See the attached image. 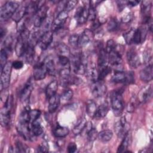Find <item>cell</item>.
<instances>
[{
	"label": "cell",
	"mask_w": 153,
	"mask_h": 153,
	"mask_svg": "<svg viewBox=\"0 0 153 153\" xmlns=\"http://www.w3.org/2000/svg\"><path fill=\"white\" fill-rule=\"evenodd\" d=\"M29 34L30 32L27 30V29L23 32L19 33L14 47L16 54L18 57H22L24 55L26 49L28 45Z\"/></svg>",
	"instance_id": "1"
},
{
	"label": "cell",
	"mask_w": 153,
	"mask_h": 153,
	"mask_svg": "<svg viewBox=\"0 0 153 153\" xmlns=\"http://www.w3.org/2000/svg\"><path fill=\"white\" fill-rule=\"evenodd\" d=\"M19 5L14 1H7L1 8L0 19L1 21H5L12 17L19 8Z\"/></svg>",
	"instance_id": "2"
},
{
	"label": "cell",
	"mask_w": 153,
	"mask_h": 153,
	"mask_svg": "<svg viewBox=\"0 0 153 153\" xmlns=\"http://www.w3.org/2000/svg\"><path fill=\"white\" fill-rule=\"evenodd\" d=\"M13 96H8L7 98L4 107L1 111L0 120L1 124L2 127H7L8 126L10 121V113L13 106Z\"/></svg>",
	"instance_id": "3"
},
{
	"label": "cell",
	"mask_w": 153,
	"mask_h": 153,
	"mask_svg": "<svg viewBox=\"0 0 153 153\" xmlns=\"http://www.w3.org/2000/svg\"><path fill=\"white\" fill-rule=\"evenodd\" d=\"M111 103L112 110L116 115L121 114L124 106V100L120 91H114L111 94Z\"/></svg>",
	"instance_id": "4"
},
{
	"label": "cell",
	"mask_w": 153,
	"mask_h": 153,
	"mask_svg": "<svg viewBox=\"0 0 153 153\" xmlns=\"http://www.w3.org/2000/svg\"><path fill=\"white\" fill-rule=\"evenodd\" d=\"M12 68V63L7 62L1 71V90L8 87L10 82V76Z\"/></svg>",
	"instance_id": "5"
},
{
	"label": "cell",
	"mask_w": 153,
	"mask_h": 153,
	"mask_svg": "<svg viewBox=\"0 0 153 153\" xmlns=\"http://www.w3.org/2000/svg\"><path fill=\"white\" fill-rule=\"evenodd\" d=\"M68 17V12L63 10L60 11L56 18L53 20V22L51 25V29L53 32L58 31L60 29L62 28L64 23H65L67 18Z\"/></svg>",
	"instance_id": "6"
},
{
	"label": "cell",
	"mask_w": 153,
	"mask_h": 153,
	"mask_svg": "<svg viewBox=\"0 0 153 153\" xmlns=\"http://www.w3.org/2000/svg\"><path fill=\"white\" fill-rule=\"evenodd\" d=\"M108 55V62H109L112 66L117 68L118 69L117 71H122L119 68V67H122V53H121L120 51L118 50L117 48H115L114 51L110 53Z\"/></svg>",
	"instance_id": "7"
},
{
	"label": "cell",
	"mask_w": 153,
	"mask_h": 153,
	"mask_svg": "<svg viewBox=\"0 0 153 153\" xmlns=\"http://www.w3.org/2000/svg\"><path fill=\"white\" fill-rule=\"evenodd\" d=\"M48 7L46 5L42 6L35 14L33 25L36 27H40L47 17Z\"/></svg>",
	"instance_id": "8"
},
{
	"label": "cell",
	"mask_w": 153,
	"mask_h": 153,
	"mask_svg": "<svg viewBox=\"0 0 153 153\" xmlns=\"http://www.w3.org/2000/svg\"><path fill=\"white\" fill-rule=\"evenodd\" d=\"M127 126V123L124 117H121L120 121H118L115 123L114 130L118 137L122 138L128 131Z\"/></svg>",
	"instance_id": "9"
},
{
	"label": "cell",
	"mask_w": 153,
	"mask_h": 153,
	"mask_svg": "<svg viewBox=\"0 0 153 153\" xmlns=\"http://www.w3.org/2000/svg\"><path fill=\"white\" fill-rule=\"evenodd\" d=\"M127 61L128 65L133 68H136L140 65L139 56L134 49H130L126 54Z\"/></svg>",
	"instance_id": "10"
},
{
	"label": "cell",
	"mask_w": 153,
	"mask_h": 153,
	"mask_svg": "<svg viewBox=\"0 0 153 153\" xmlns=\"http://www.w3.org/2000/svg\"><path fill=\"white\" fill-rule=\"evenodd\" d=\"M107 88L103 81H97L93 82L91 87L92 94L95 97H100L104 96L106 92Z\"/></svg>",
	"instance_id": "11"
},
{
	"label": "cell",
	"mask_w": 153,
	"mask_h": 153,
	"mask_svg": "<svg viewBox=\"0 0 153 153\" xmlns=\"http://www.w3.org/2000/svg\"><path fill=\"white\" fill-rule=\"evenodd\" d=\"M88 9L87 5L84 7H79L76 10L75 14V18L77 20V22L79 25H82L85 23L88 20Z\"/></svg>",
	"instance_id": "12"
},
{
	"label": "cell",
	"mask_w": 153,
	"mask_h": 153,
	"mask_svg": "<svg viewBox=\"0 0 153 153\" xmlns=\"http://www.w3.org/2000/svg\"><path fill=\"white\" fill-rule=\"evenodd\" d=\"M53 39V33L51 31L45 32L40 38L38 41V45L42 50H46L52 43Z\"/></svg>",
	"instance_id": "13"
},
{
	"label": "cell",
	"mask_w": 153,
	"mask_h": 153,
	"mask_svg": "<svg viewBox=\"0 0 153 153\" xmlns=\"http://www.w3.org/2000/svg\"><path fill=\"white\" fill-rule=\"evenodd\" d=\"M33 88V85L32 81V78H30L27 82L25 84L23 88L22 89L20 93V99L22 102H26L28 100L29 97L31 94V93Z\"/></svg>",
	"instance_id": "14"
},
{
	"label": "cell",
	"mask_w": 153,
	"mask_h": 153,
	"mask_svg": "<svg viewBox=\"0 0 153 153\" xmlns=\"http://www.w3.org/2000/svg\"><path fill=\"white\" fill-rule=\"evenodd\" d=\"M47 74V69L43 62L37 63L35 65L33 70V78L35 80L43 79L45 78Z\"/></svg>",
	"instance_id": "15"
},
{
	"label": "cell",
	"mask_w": 153,
	"mask_h": 153,
	"mask_svg": "<svg viewBox=\"0 0 153 153\" xmlns=\"http://www.w3.org/2000/svg\"><path fill=\"white\" fill-rule=\"evenodd\" d=\"M140 78L145 82H149L153 78L152 65L149 64L145 68L142 69L140 72Z\"/></svg>",
	"instance_id": "16"
},
{
	"label": "cell",
	"mask_w": 153,
	"mask_h": 153,
	"mask_svg": "<svg viewBox=\"0 0 153 153\" xmlns=\"http://www.w3.org/2000/svg\"><path fill=\"white\" fill-rule=\"evenodd\" d=\"M93 37V30L89 29H85L83 32L79 35V41H78V46L83 47L87 44L91 38Z\"/></svg>",
	"instance_id": "17"
},
{
	"label": "cell",
	"mask_w": 153,
	"mask_h": 153,
	"mask_svg": "<svg viewBox=\"0 0 153 153\" xmlns=\"http://www.w3.org/2000/svg\"><path fill=\"white\" fill-rule=\"evenodd\" d=\"M85 73L87 74L88 78L90 79V81H91L92 82L98 81V71L97 70L94 63H87Z\"/></svg>",
	"instance_id": "18"
},
{
	"label": "cell",
	"mask_w": 153,
	"mask_h": 153,
	"mask_svg": "<svg viewBox=\"0 0 153 153\" xmlns=\"http://www.w3.org/2000/svg\"><path fill=\"white\" fill-rule=\"evenodd\" d=\"M152 96V86H147L143 88L139 94V100L140 102L146 103L149 101Z\"/></svg>",
	"instance_id": "19"
},
{
	"label": "cell",
	"mask_w": 153,
	"mask_h": 153,
	"mask_svg": "<svg viewBox=\"0 0 153 153\" xmlns=\"http://www.w3.org/2000/svg\"><path fill=\"white\" fill-rule=\"evenodd\" d=\"M60 103V96L56 94L48 99V111L51 113L54 112L59 107Z\"/></svg>",
	"instance_id": "20"
},
{
	"label": "cell",
	"mask_w": 153,
	"mask_h": 153,
	"mask_svg": "<svg viewBox=\"0 0 153 153\" xmlns=\"http://www.w3.org/2000/svg\"><path fill=\"white\" fill-rule=\"evenodd\" d=\"M27 4L21 5L20 6L19 5V8L12 17L13 20L16 23H18L23 19L27 14Z\"/></svg>",
	"instance_id": "21"
},
{
	"label": "cell",
	"mask_w": 153,
	"mask_h": 153,
	"mask_svg": "<svg viewBox=\"0 0 153 153\" xmlns=\"http://www.w3.org/2000/svg\"><path fill=\"white\" fill-rule=\"evenodd\" d=\"M111 81L115 83H127V72L123 71H116L112 76Z\"/></svg>",
	"instance_id": "22"
},
{
	"label": "cell",
	"mask_w": 153,
	"mask_h": 153,
	"mask_svg": "<svg viewBox=\"0 0 153 153\" xmlns=\"http://www.w3.org/2000/svg\"><path fill=\"white\" fill-rule=\"evenodd\" d=\"M42 62L47 69V74L50 75H54L56 74V68L53 58L51 56H48Z\"/></svg>",
	"instance_id": "23"
},
{
	"label": "cell",
	"mask_w": 153,
	"mask_h": 153,
	"mask_svg": "<svg viewBox=\"0 0 153 153\" xmlns=\"http://www.w3.org/2000/svg\"><path fill=\"white\" fill-rule=\"evenodd\" d=\"M97 63L99 68L106 66L108 63V55L102 47H99Z\"/></svg>",
	"instance_id": "24"
},
{
	"label": "cell",
	"mask_w": 153,
	"mask_h": 153,
	"mask_svg": "<svg viewBox=\"0 0 153 153\" xmlns=\"http://www.w3.org/2000/svg\"><path fill=\"white\" fill-rule=\"evenodd\" d=\"M123 140L120 144V145L118 146L117 149V152H126V149L128 147L130 143L131 142V134L128 131L124 135V136L123 137Z\"/></svg>",
	"instance_id": "25"
},
{
	"label": "cell",
	"mask_w": 153,
	"mask_h": 153,
	"mask_svg": "<svg viewBox=\"0 0 153 153\" xmlns=\"http://www.w3.org/2000/svg\"><path fill=\"white\" fill-rule=\"evenodd\" d=\"M85 109L86 112L88 117L91 118L95 117L97 107L94 101H93V100H88L86 103Z\"/></svg>",
	"instance_id": "26"
},
{
	"label": "cell",
	"mask_w": 153,
	"mask_h": 153,
	"mask_svg": "<svg viewBox=\"0 0 153 153\" xmlns=\"http://www.w3.org/2000/svg\"><path fill=\"white\" fill-rule=\"evenodd\" d=\"M56 50L57 54L59 56H66L69 57L71 56V52L69 48L64 43L60 42L59 43L56 47Z\"/></svg>",
	"instance_id": "27"
},
{
	"label": "cell",
	"mask_w": 153,
	"mask_h": 153,
	"mask_svg": "<svg viewBox=\"0 0 153 153\" xmlns=\"http://www.w3.org/2000/svg\"><path fill=\"white\" fill-rule=\"evenodd\" d=\"M58 87V83L56 80L51 81L47 86L45 89V94L48 99L56 94Z\"/></svg>",
	"instance_id": "28"
},
{
	"label": "cell",
	"mask_w": 153,
	"mask_h": 153,
	"mask_svg": "<svg viewBox=\"0 0 153 153\" xmlns=\"http://www.w3.org/2000/svg\"><path fill=\"white\" fill-rule=\"evenodd\" d=\"M69 133V130L66 127L57 125L53 130V135L58 138H62L66 136Z\"/></svg>",
	"instance_id": "29"
},
{
	"label": "cell",
	"mask_w": 153,
	"mask_h": 153,
	"mask_svg": "<svg viewBox=\"0 0 153 153\" xmlns=\"http://www.w3.org/2000/svg\"><path fill=\"white\" fill-rule=\"evenodd\" d=\"M34 47H35L28 44V45L26 49V51L25 52V54L23 56H24L26 62L28 63H32L34 59V56H35Z\"/></svg>",
	"instance_id": "30"
},
{
	"label": "cell",
	"mask_w": 153,
	"mask_h": 153,
	"mask_svg": "<svg viewBox=\"0 0 153 153\" xmlns=\"http://www.w3.org/2000/svg\"><path fill=\"white\" fill-rule=\"evenodd\" d=\"M31 131L33 136H38L43 133V127L37 120L34 121L30 123Z\"/></svg>",
	"instance_id": "31"
},
{
	"label": "cell",
	"mask_w": 153,
	"mask_h": 153,
	"mask_svg": "<svg viewBox=\"0 0 153 153\" xmlns=\"http://www.w3.org/2000/svg\"><path fill=\"white\" fill-rule=\"evenodd\" d=\"M113 136V132L111 130H104L98 133V138L102 142H109Z\"/></svg>",
	"instance_id": "32"
},
{
	"label": "cell",
	"mask_w": 153,
	"mask_h": 153,
	"mask_svg": "<svg viewBox=\"0 0 153 153\" xmlns=\"http://www.w3.org/2000/svg\"><path fill=\"white\" fill-rule=\"evenodd\" d=\"M87 126V121L85 118H82L73 128V133L75 135L79 134Z\"/></svg>",
	"instance_id": "33"
},
{
	"label": "cell",
	"mask_w": 153,
	"mask_h": 153,
	"mask_svg": "<svg viewBox=\"0 0 153 153\" xmlns=\"http://www.w3.org/2000/svg\"><path fill=\"white\" fill-rule=\"evenodd\" d=\"M111 68L108 65L99 68L98 70V81H103L106 76L111 73Z\"/></svg>",
	"instance_id": "34"
},
{
	"label": "cell",
	"mask_w": 153,
	"mask_h": 153,
	"mask_svg": "<svg viewBox=\"0 0 153 153\" xmlns=\"http://www.w3.org/2000/svg\"><path fill=\"white\" fill-rule=\"evenodd\" d=\"M108 112V105L106 102H105L97 108L95 117L97 118H103L106 115Z\"/></svg>",
	"instance_id": "35"
},
{
	"label": "cell",
	"mask_w": 153,
	"mask_h": 153,
	"mask_svg": "<svg viewBox=\"0 0 153 153\" xmlns=\"http://www.w3.org/2000/svg\"><path fill=\"white\" fill-rule=\"evenodd\" d=\"M152 7V1H143L142 2L141 5V11L142 14L143 15V17L150 16V12Z\"/></svg>",
	"instance_id": "36"
},
{
	"label": "cell",
	"mask_w": 153,
	"mask_h": 153,
	"mask_svg": "<svg viewBox=\"0 0 153 153\" xmlns=\"http://www.w3.org/2000/svg\"><path fill=\"white\" fill-rule=\"evenodd\" d=\"M73 96V91L69 88H66L65 90L62 94L60 95V102H67L70 100Z\"/></svg>",
	"instance_id": "37"
},
{
	"label": "cell",
	"mask_w": 153,
	"mask_h": 153,
	"mask_svg": "<svg viewBox=\"0 0 153 153\" xmlns=\"http://www.w3.org/2000/svg\"><path fill=\"white\" fill-rule=\"evenodd\" d=\"M119 24L117 20L115 18L110 19L107 25V29L109 32H112L117 30L118 28Z\"/></svg>",
	"instance_id": "38"
},
{
	"label": "cell",
	"mask_w": 153,
	"mask_h": 153,
	"mask_svg": "<svg viewBox=\"0 0 153 153\" xmlns=\"http://www.w3.org/2000/svg\"><path fill=\"white\" fill-rule=\"evenodd\" d=\"M134 30H135V29L132 28L123 34V37L124 38V40L127 44H131L133 43V39Z\"/></svg>",
	"instance_id": "39"
},
{
	"label": "cell",
	"mask_w": 153,
	"mask_h": 153,
	"mask_svg": "<svg viewBox=\"0 0 153 153\" xmlns=\"http://www.w3.org/2000/svg\"><path fill=\"white\" fill-rule=\"evenodd\" d=\"M8 57V53L4 49L2 48L0 52V66H1V71L3 69L4 66L7 63V57Z\"/></svg>",
	"instance_id": "40"
},
{
	"label": "cell",
	"mask_w": 153,
	"mask_h": 153,
	"mask_svg": "<svg viewBox=\"0 0 153 153\" xmlns=\"http://www.w3.org/2000/svg\"><path fill=\"white\" fill-rule=\"evenodd\" d=\"M98 132L94 128H90L87 131V138L89 141L93 142L98 137Z\"/></svg>",
	"instance_id": "41"
},
{
	"label": "cell",
	"mask_w": 153,
	"mask_h": 153,
	"mask_svg": "<svg viewBox=\"0 0 153 153\" xmlns=\"http://www.w3.org/2000/svg\"><path fill=\"white\" fill-rule=\"evenodd\" d=\"M116 46H117L116 43L113 39H109L106 42V45L105 50L106 52V53L108 54L115 50Z\"/></svg>",
	"instance_id": "42"
},
{
	"label": "cell",
	"mask_w": 153,
	"mask_h": 153,
	"mask_svg": "<svg viewBox=\"0 0 153 153\" xmlns=\"http://www.w3.org/2000/svg\"><path fill=\"white\" fill-rule=\"evenodd\" d=\"M78 41H79V35L72 34L69 36V44L73 48H76V47H78Z\"/></svg>",
	"instance_id": "43"
},
{
	"label": "cell",
	"mask_w": 153,
	"mask_h": 153,
	"mask_svg": "<svg viewBox=\"0 0 153 153\" xmlns=\"http://www.w3.org/2000/svg\"><path fill=\"white\" fill-rule=\"evenodd\" d=\"M29 118H30V123L34 121L37 120L39 117L41 115V111L38 109H30L29 112Z\"/></svg>",
	"instance_id": "44"
},
{
	"label": "cell",
	"mask_w": 153,
	"mask_h": 153,
	"mask_svg": "<svg viewBox=\"0 0 153 153\" xmlns=\"http://www.w3.org/2000/svg\"><path fill=\"white\" fill-rule=\"evenodd\" d=\"M77 2H78V1H75V0H71V1H67L65 5L64 10H65L69 13L70 11L72 10L75 8Z\"/></svg>",
	"instance_id": "45"
},
{
	"label": "cell",
	"mask_w": 153,
	"mask_h": 153,
	"mask_svg": "<svg viewBox=\"0 0 153 153\" xmlns=\"http://www.w3.org/2000/svg\"><path fill=\"white\" fill-rule=\"evenodd\" d=\"M96 19V8L93 7L91 5L89 7L88 9V20L90 21H93Z\"/></svg>",
	"instance_id": "46"
},
{
	"label": "cell",
	"mask_w": 153,
	"mask_h": 153,
	"mask_svg": "<svg viewBox=\"0 0 153 153\" xmlns=\"http://www.w3.org/2000/svg\"><path fill=\"white\" fill-rule=\"evenodd\" d=\"M58 61L62 66H66V65L70 64V60H69V57H66V56H58Z\"/></svg>",
	"instance_id": "47"
},
{
	"label": "cell",
	"mask_w": 153,
	"mask_h": 153,
	"mask_svg": "<svg viewBox=\"0 0 153 153\" xmlns=\"http://www.w3.org/2000/svg\"><path fill=\"white\" fill-rule=\"evenodd\" d=\"M48 151V145L47 142H43L40 144L38 148L37 151L39 152H46Z\"/></svg>",
	"instance_id": "48"
},
{
	"label": "cell",
	"mask_w": 153,
	"mask_h": 153,
	"mask_svg": "<svg viewBox=\"0 0 153 153\" xmlns=\"http://www.w3.org/2000/svg\"><path fill=\"white\" fill-rule=\"evenodd\" d=\"M23 66V63L20 60H16L12 62V68H14L15 69H22Z\"/></svg>",
	"instance_id": "49"
},
{
	"label": "cell",
	"mask_w": 153,
	"mask_h": 153,
	"mask_svg": "<svg viewBox=\"0 0 153 153\" xmlns=\"http://www.w3.org/2000/svg\"><path fill=\"white\" fill-rule=\"evenodd\" d=\"M77 146L74 142H71L68 146V151L69 153L75 152L76 151Z\"/></svg>",
	"instance_id": "50"
},
{
	"label": "cell",
	"mask_w": 153,
	"mask_h": 153,
	"mask_svg": "<svg viewBox=\"0 0 153 153\" xmlns=\"http://www.w3.org/2000/svg\"><path fill=\"white\" fill-rule=\"evenodd\" d=\"M16 152H26L25 148L23 146V145L19 141L17 142L16 143Z\"/></svg>",
	"instance_id": "51"
},
{
	"label": "cell",
	"mask_w": 153,
	"mask_h": 153,
	"mask_svg": "<svg viewBox=\"0 0 153 153\" xmlns=\"http://www.w3.org/2000/svg\"><path fill=\"white\" fill-rule=\"evenodd\" d=\"M134 101H130V103H128L127 108V110L128 112H132L134 111L135 108V100H133Z\"/></svg>",
	"instance_id": "52"
},
{
	"label": "cell",
	"mask_w": 153,
	"mask_h": 153,
	"mask_svg": "<svg viewBox=\"0 0 153 153\" xmlns=\"http://www.w3.org/2000/svg\"><path fill=\"white\" fill-rule=\"evenodd\" d=\"M132 18H133L132 14L131 13H128L122 18V22L123 23H128L130 20H131Z\"/></svg>",
	"instance_id": "53"
},
{
	"label": "cell",
	"mask_w": 153,
	"mask_h": 153,
	"mask_svg": "<svg viewBox=\"0 0 153 153\" xmlns=\"http://www.w3.org/2000/svg\"><path fill=\"white\" fill-rule=\"evenodd\" d=\"M117 3L118 8L120 11H121L125 8L126 5H127V1H117Z\"/></svg>",
	"instance_id": "54"
},
{
	"label": "cell",
	"mask_w": 153,
	"mask_h": 153,
	"mask_svg": "<svg viewBox=\"0 0 153 153\" xmlns=\"http://www.w3.org/2000/svg\"><path fill=\"white\" fill-rule=\"evenodd\" d=\"M140 2L139 1H127V5L130 7H134Z\"/></svg>",
	"instance_id": "55"
},
{
	"label": "cell",
	"mask_w": 153,
	"mask_h": 153,
	"mask_svg": "<svg viewBox=\"0 0 153 153\" xmlns=\"http://www.w3.org/2000/svg\"><path fill=\"white\" fill-rule=\"evenodd\" d=\"M5 33H6L5 29L4 28L1 27V29H0V38L1 39L3 38V37L5 35Z\"/></svg>",
	"instance_id": "56"
}]
</instances>
